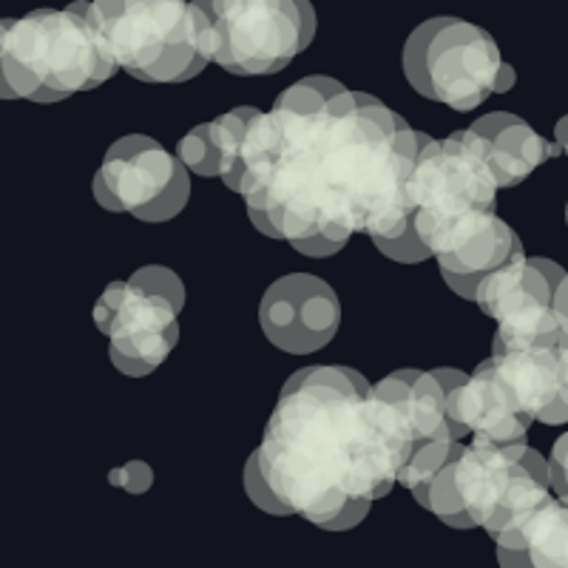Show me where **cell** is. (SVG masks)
Wrapping results in <instances>:
<instances>
[{
  "label": "cell",
  "instance_id": "obj_25",
  "mask_svg": "<svg viewBox=\"0 0 568 568\" xmlns=\"http://www.w3.org/2000/svg\"><path fill=\"white\" fill-rule=\"evenodd\" d=\"M557 358H560V398L568 404V313L560 318V338H557Z\"/></svg>",
  "mask_w": 568,
  "mask_h": 568
},
{
  "label": "cell",
  "instance_id": "obj_27",
  "mask_svg": "<svg viewBox=\"0 0 568 568\" xmlns=\"http://www.w3.org/2000/svg\"><path fill=\"white\" fill-rule=\"evenodd\" d=\"M555 136H557V145H560V151L568 156V114L555 125Z\"/></svg>",
  "mask_w": 568,
  "mask_h": 568
},
{
  "label": "cell",
  "instance_id": "obj_20",
  "mask_svg": "<svg viewBox=\"0 0 568 568\" xmlns=\"http://www.w3.org/2000/svg\"><path fill=\"white\" fill-rule=\"evenodd\" d=\"M460 449H464V444H460L458 449L449 455V460H446L440 469H435L424 484L415 486L413 497L424 506V509L438 515L440 524L453 526V529H471L475 524H471V517L466 515L464 504H460L458 497V489H455V460H458Z\"/></svg>",
  "mask_w": 568,
  "mask_h": 568
},
{
  "label": "cell",
  "instance_id": "obj_24",
  "mask_svg": "<svg viewBox=\"0 0 568 568\" xmlns=\"http://www.w3.org/2000/svg\"><path fill=\"white\" fill-rule=\"evenodd\" d=\"M111 484L123 486L129 491H145L151 484H154V471L142 460H134V464L123 466V469L111 471Z\"/></svg>",
  "mask_w": 568,
  "mask_h": 568
},
{
  "label": "cell",
  "instance_id": "obj_11",
  "mask_svg": "<svg viewBox=\"0 0 568 568\" xmlns=\"http://www.w3.org/2000/svg\"><path fill=\"white\" fill-rule=\"evenodd\" d=\"M466 382V373L453 367L398 369L373 387V409L384 438L393 446L398 469L424 446L460 440V429L449 418L446 393Z\"/></svg>",
  "mask_w": 568,
  "mask_h": 568
},
{
  "label": "cell",
  "instance_id": "obj_1",
  "mask_svg": "<svg viewBox=\"0 0 568 568\" xmlns=\"http://www.w3.org/2000/svg\"><path fill=\"white\" fill-rule=\"evenodd\" d=\"M426 140L373 94L304 78L253 116L236 194L258 233L304 256H333L355 233L400 240L413 227L407 182Z\"/></svg>",
  "mask_w": 568,
  "mask_h": 568
},
{
  "label": "cell",
  "instance_id": "obj_17",
  "mask_svg": "<svg viewBox=\"0 0 568 568\" xmlns=\"http://www.w3.org/2000/svg\"><path fill=\"white\" fill-rule=\"evenodd\" d=\"M495 542L504 566L568 568V497H546L515 535Z\"/></svg>",
  "mask_w": 568,
  "mask_h": 568
},
{
  "label": "cell",
  "instance_id": "obj_8",
  "mask_svg": "<svg viewBox=\"0 0 568 568\" xmlns=\"http://www.w3.org/2000/svg\"><path fill=\"white\" fill-rule=\"evenodd\" d=\"M185 287L169 267H140L129 282H111L94 304V324L109 342V358L131 378L151 375L180 342Z\"/></svg>",
  "mask_w": 568,
  "mask_h": 568
},
{
  "label": "cell",
  "instance_id": "obj_14",
  "mask_svg": "<svg viewBox=\"0 0 568 568\" xmlns=\"http://www.w3.org/2000/svg\"><path fill=\"white\" fill-rule=\"evenodd\" d=\"M497 382L504 384L515 407L526 418L537 415L560 398V358L557 342L546 338H497L489 358Z\"/></svg>",
  "mask_w": 568,
  "mask_h": 568
},
{
  "label": "cell",
  "instance_id": "obj_18",
  "mask_svg": "<svg viewBox=\"0 0 568 568\" xmlns=\"http://www.w3.org/2000/svg\"><path fill=\"white\" fill-rule=\"evenodd\" d=\"M520 253H524V245L517 240V233L500 216H495L489 227H484L478 236H471L458 251L438 256L440 276L460 298L475 302L480 278Z\"/></svg>",
  "mask_w": 568,
  "mask_h": 568
},
{
  "label": "cell",
  "instance_id": "obj_3",
  "mask_svg": "<svg viewBox=\"0 0 568 568\" xmlns=\"http://www.w3.org/2000/svg\"><path fill=\"white\" fill-rule=\"evenodd\" d=\"M114 74L89 0L0 20V100L60 103Z\"/></svg>",
  "mask_w": 568,
  "mask_h": 568
},
{
  "label": "cell",
  "instance_id": "obj_6",
  "mask_svg": "<svg viewBox=\"0 0 568 568\" xmlns=\"http://www.w3.org/2000/svg\"><path fill=\"white\" fill-rule=\"evenodd\" d=\"M404 74L418 94L455 111L478 109L517 80L495 38L460 18L420 23L404 45Z\"/></svg>",
  "mask_w": 568,
  "mask_h": 568
},
{
  "label": "cell",
  "instance_id": "obj_26",
  "mask_svg": "<svg viewBox=\"0 0 568 568\" xmlns=\"http://www.w3.org/2000/svg\"><path fill=\"white\" fill-rule=\"evenodd\" d=\"M537 420H540V424H549V426L568 424V404L562 398H557L551 407H546L540 415H537Z\"/></svg>",
  "mask_w": 568,
  "mask_h": 568
},
{
  "label": "cell",
  "instance_id": "obj_15",
  "mask_svg": "<svg viewBox=\"0 0 568 568\" xmlns=\"http://www.w3.org/2000/svg\"><path fill=\"white\" fill-rule=\"evenodd\" d=\"M446 407H449V418L455 420L460 435L471 433L480 438L500 440V444L524 440L531 426V418H526L515 407L504 384L497 382L489 358L478 364L475 373L466 375V382L446 393Z\"/></svg>",
  "mask_w": 568,
  "mask_h": 568
},
{
  "label": "cell",
  "instance_id": "obj_12",
  "mask_svg": "<svg viewBox=\"0 0 568 568\" xmlns=\"http://www.w3.org/2000/svg\"><path fill=\"white\" fill-rule=\"evenodd\" d=\"M566 271L540 256L509 258L478 282L475 302L497 322V338H560V318L555 313V291Z\"/></svg>",
  "mask_w": 568,
  "mask_h": 568
},
{
  "label": "cell",
  "instance_id": "obj_22",
  "mask_svg": "<svg viewBox=\"0 0 568 568\" xmlns=\"http://www.w3.org/2000/svg\"><path fill=\"white\" fill-rule=\"evenodd\" d=\"M245 489L258 509L271 511V515H287V511H284V506L278 504L276 497H273V491L267 489L265 478H262V471H258V466H256V455H251V460H247V466H245Z\"/></svg>",
  "mask_w": 568,
  "mask_h": 568
},
{
  "label": "cell",
  "instance_id": "obj_7",
  "mask_svg": "<svg viewBox=\"0 0 568 568\" xmlns=\"http://www.w3.org/2000/svg\"><path fill=\"white\" fill-rule=\"evenodd\" d=\"M116 69L142 83H185L207 60L196 45L191 0H89Z\"/></svg>",
  "mask_w": 568,
  "mask_h": 568
},
{
  "label": "cell",
  "instance_id": "obj_5",
  "mask_svg": "<svg viewBox=\"0 0 568 568\" xmlns=\"http://www.w3.org/2000/svg\"><path fill=\"white\" fill-rule=\"evenodd\" d=\"M196 45L231 74H276L316 38L311 0H191Z\"/></svg>",
  "mask_w": 568,
  "mask_h": 568
},
{
  "label": "cell",
  "instance_id": "obj_21",
  "mask_svg": "<svg viewBox=\"0 0 568 568\" xmlns=\"http://www.w3.org/2000/svg\"><path fill=\"white\" fill-rule=\"evenodd\" d=\"M176 156L187 171H194L200 176H220V154L213 145L211 125L202 123L196 129L187 131L176 145Z\"/></svg>",
  "mask_w": 568,
  "mask_h": 568
},
{
  "label": "cell",
  "instance_id": "obj_23",
  "mask_svg": "<svg viewBox=\"0 0 568 568\" xmlns=\"http://www.w3.org/2000/svg\"><path fill=\"white\" fill-rule=\"evenodd\" d=\"M549 489H555L557 497H568V433L557 438L549 460Z\"/></svg>",
  "mask_w": 568,
  "mask_h": 568
},
{
  "label": "cell",
  "instance_id": "obj_28",
  "mask_svg": "<svg viewBox=\"0 0 568 568\" xmlns=\"http://www.w3.org/2000/svg\"><path fill=\"white\" fill-rule=\"evenodd\" d=\"M566 222H568V205H566Z\"/></svg>",
  "mask_w": 568,
  "mask_h": 568
},
{
  "label": "cell",
  "instance_id": "obj_16",
  "mask_svg": "<svg viewBox=\"0 0 568 568\" xmlns=\"http://www.w3.org/2000/svg\"><path fill=\"white\" fill-rule=\"evenodd\" d=\"M471 131L486 142L489 165L495 171L497 187H515L551 156H560V145L542 140L524 116L509 111H495L471 123Z\"/></svg>",
  "mask_w": 568,
  "mask_h": 568
},
{
  "label": "cell",
  "instance_id": "obj_4",
  "mask_svg": "<svg viewBox=\"0 0 568 568\" xmlns=\"http://www.w3.org/2000/svg\"><path fill=\"white\" fill-rule=\"evenodd\" d=\"M413 231L435 258L458 251L495 222L497 180L486 142L471 129L429 140L415 156L407 182Z\"/></svg>",
  "mask_w": 568,
  "mask_h": 568
},
{
  "label": "cell",
  "instance_id": "obj_9",
  "mask_svg": "<svg viewBox=\"0 0 568 568\" xmlns=\"http://www.w3.org/2000/svg\"><path fill=\"white\" fill-rule=\"evenodd\" d=\"M455 489L471 524L497 540L515 535L549 497V464L526 438L500 444L471 435L455 460Z\"/></svg>",
  "mask_w": 568,
  "mask_h": 568
},
{
  "label": "cell",
  "instance_id": "obj_13",
  "mask_svg": "<svg viewBox=\"0 0 568 568\" xmlns=\"http://www.w3.org/2000/svg\"><path fill=\"white\" fill-rule=\"evenodd\" d=\"M258 324L273 347L307 355L333 342L342 324V304L324 278L291 273L265 291L258 304Z\"/></svg>",
  "mask_w": 568,
  "mask_h": 568
},
{
  "label": "cell",
  "instance_id": "obj_10",
  "mask_svg": "<svg viewBox=\"0 0 568 568\" xmlns=\"http://www.w3.org/2000/svg\"><path fill=\"white\" fill-rule=\"evenodd\" d=\"M191 176L162 142L129 134L105 151L94 174V200L111 213H131L140 222H169L187 205Z\"/></svg>",
  "mask_w": 568,
  "mask_h": 568
},
{
  "label": "cell",
  "instance_id": "obj_2",
  "mask_svg": "<svg viewBox=\"0 0 568 568\" xmlns=\"http://www.w3.org/2000/svg\"><path fill=\"white\" fill-rule=\"evenodd\" d=\"M253 455L284 511L327 531L362 524L398 478L375 418L373 384L349 367L291 375Z\"/></svg>",
  "mask_w": 568,
  "mask_h": 568
},
{
  "label": "cell",
  "instance_id": "obj_19",
  "mask_svg": "<svg viewBox=\"0 0 568 568\" xmlns=\"http://www.w3.org/2000/svg\"><path fill=\"white\" fill-rule=\"evenodd\" d=\"M258 114V109L253 105H242V109H233L227 114L216 116L211 125L213 145H216V154H220V176L231 191H240L242 180V154H245V140L247 129H251L253 116Z\"/></svg>",
  "mask_w": 568,
  "mask_h": 568
}]
</instances>
